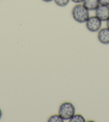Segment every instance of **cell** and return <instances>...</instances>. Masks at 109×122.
I'll use <instances>...</instances> for the list:
<instances>
[{
    "label": "cell",
    "instance_id": "cell-1",
    "mask_svg": "<svg viewBox=\"0 0 109 122\" xmlns=\"http://www.w3.org/2000/svg\"><path fill=\"white\" fill-rule=\"evenodd\" d=\"M72 15L75 21L79 23H86L90 17L89 11L82 4H77L72 10Z\"/></svg>",
    "mask_w": 109,
    "mask_h": 122
},
{
    "label": "cell",
    "instance_id": "cell-2",
    "mask_svg": "<svg viewBox=\"0 0 109 122\" xmlns=\"http://www.w3.org/2000/svg\"><path fill=\"white\" fill-rule=\"evenodd\" d=\"M75 113V108L74 105L70 102H65L60 106L58 110V114L64 120H68Z\"/></svg>",
    "mask_w": 109,
    "mask_h": 122
},
{
    "label": "cell",
    "instance_id": "cell-3",
    "mask_svg": "<svg viewBox=\"0 0 109 122\" xmlns=\"http://www.w3.org/2000/svg\"><path fill=\"white\" fill-rule=\"evenodd\" d=\"M85 23L88 30L91 32H96L101 29L102 21L96 16H92L89 17Z\"/></svg>",
    "mask_w": 109,
    "mask_h": 122
},
{
    "label": "cell",
    "instance_id": "cell-4",
    "mask_svg": "<svg viewBox=\"0 0 109 122\" xmlns=\"http://www.w3.org/2000/svg\"><path fill=\"white\" fill-rule=\"evenodd\" d=\"M95 16L102 22H106L109 19V6L100 5L95 10Z\"/></svg>",
    "mask_w": 109,
    "mask_h": 122
},
{
    "label": "cell",
    "instance_id": "cell-5",
    "mask_svg": "<svg viewBox=\"0 0 109 122\" xmlns=\"http://www.w3.org/2000/svg\"><path fill=\"white\" fill-rule=\"evenodd\" d=\"M97 39L100 43L104 45L109 44V29L104 28L98 31Z\"/></svg>",
    "mask_w": 109,
    "mask_h": 122
},
{
    "label": "cell",
    "instance_id": "cell-6",
    "mask_svg": "<svg viewBox=\"0 0 109 122\" xmlns=\"http://www.w3.org/2000/svg\"><path fill=\"white\" fill-rule=\"evenodd\" d=\"M82 5L89 11L95 10L100 5L98 0H84Z\"/></svg>",
    "mask_w": 109,
    "mask_h": 122
},
{
    "label": "cell",
    "instance_id": "cell-7",
    "mask_svg": "<svg viewBox=\"0 0 109 122\" xmlns=\"http://www.w3.org/2000/svg\"><path fill=\"white\" fill-rule=\"evenodd\" d=\"M70 122H85L86 119L81 114H74L69 119Z\"/></svg>",
    "mask_w": 109,
    "mask_h": 122
},
{
    "label": "cell",
    "instance_id": "cell-8",
    "mask_svg": "<svg viewBox=\"0 0 109 122\" xmlns=\"http://www.w3.org/2000/svg\"><path fill=\"white\" fill-rule=\"evenodd\" d=\"M64 121V120L59 114L52 115L48 120V122H63Z\"/></svg>",
    "mask_w": 109,
    "mask_h": 122
},
{
    "label": "cell",
    "instance_id": "cell-9",
    "mask_svg": "<svg viewBox=\"0 0 109 122\" xmlns=\"http://www.w3.org/2000/svg\"><path fill=\"white\" fill-rule=\"evenodd\" d=\"M71 0H54V3L60 7H64L68 5Z\"/></svg>",
    "mask_w": 109,
    "mask_h": 122
},
{
    "label": "cell",
    "instance_id": "cell-10",
    "mask_svg": "<svg viewBox=\"0 0 109 122\" xmlns=\"http://www.w3.org/2000/svg\"><path fill=\"white\" fill-rule=\"evenodd\" d=\"M100 5H109V0H98Z\"/></svg>",
    "mask_w": 109,
    "mask_h": 122
},
{
    "label": "cell",
    "instance_id": "cell-11",
    "mask_svg": "<svg viewBox=\"0 0 109 122\" xmlns=\"http://www.w3.org/2000/svg\"><path fill=\"white\" fill-rule=\"evenodd\" d=\"M71 1L73 2V3H75L77 4H80V3H82L84 0H71Z\"/></svg>",
    "mask_w": 109,
    "mask_h": 122
},
{
    "label": "cell",
    "instance_id": "cell-12",
    "mask_svg": "<svg viewBox=\"0 0 109 122\" xmlns=\"http://www.w3.org/2000/svg\"><path fill=\"white\" fill-rule=\"evenodd\" d=\"M42 1H43V2H45L48 3V2H50L53 1L54 0H42Z\"/></svg>",
    "mask_w": 109,
    "mask_h": 122
},
{
    "label": "cell",
    "instance_id": "cell-13",
    "mask_svg": "<svg viewBox=\"0 0 109 122\" xmlns=\"http://www.w3.org/2000/svg\"><path fill=\"white\" fill-rule=\"evenodd\" d=\"M106 27L109 29V19L106 21Z\"/></svg>",
    "mask_w": 109,
    "mask_h": 122
},
{
    "label": "cell",
    "instance_id": "cell-14",
    "mask_svg": "<svg viewBox=\"0 0 109 122\" xmlns=\"http://www.w3.org/2000/svg\"><path fill=\"white\" fill-rule=\"evenodd\" d=\"M2 117V111L1 109H0V119H1Z\"/></svg>",
    "mask_w": 109,
    "mask_h": 122
}]
</instances>
